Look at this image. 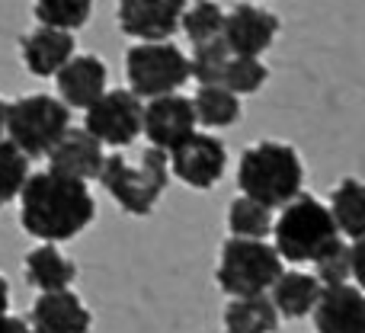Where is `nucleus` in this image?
Masks as SVG:
<instances>
[{"label":"nucleus","instance_id":"a211bd4d","mask_svg":"<svg viewBox=\"0 0 365 333\" xmlns=\"http://www.w3.org/2000/svg\"><path fill=\"white\" fill-rule=\"evenodd\" d=\"M269 302L279 311V317H289V321H302L311 314L317 295H321V279L311 276V272L292 270V272H279V279L269 285Z\"/></svg>","mask_w":365,"mask_h":333},{"label":"nucleus","instance_id":"423d86ee","mask_svg":"<svg viewBox=\"0 0 365 333\" xmlns=\"http://www.w3.org/2000/svg\"><path fill=\"white\" fill-rule=\"evenodd\" d=\"M68 128L71 106L51 93H26L19 100L6 103L4 135L26 158H45Z\"/></svg>","mask_w":365,"mask_h":333},{"label":"nucleus","instance_id":"c756f323","mask_svg":"<svg viewBox=\"0 0 365 333\" xmlns=\"http://www.w3.org/2000/svg\"><path fill=\"white\" fill-rule=\"evenodd\" d=\"M0 333H36L23 317H13V314H0Z\"/></svg>","mask_w":365,"mask_h":333},{"label":"nucleus","instance_id":"2eb2a0df","mask_svg":"<svg viewBox=\"0 0 365 333\" xmlns=\"http://www.w3.org/2000/svg\"><path fill=\"white\" fill-rule=\"evenodd\" d=\"M93 314L83 298L71 289L42 292L32 302V330L36 333H90Z\"/></svg>","mask_w":365,"mask_h":333},{"label":"nucleus","instance_id":"4468645a","mask_svg":"<svg viewBox=\"0 0 365 333\" xmlns=\"http://www.w3.org/2000/svg\"><path fill=\"white\" fill-rule=\"evenodd\" d=\"M58 100L68 103L71 109H87L93 100H100L109 90V68L100 55H71L68 61L58 68Z\"/></svg>","mask_w":365,"mask_h":333},{"label":"nucleus","instance_id":"7ed1b4c3","mask_svg":"<svg viewBox=\"0 0 365 333\" xmlns=\"http://www.w3.org/2000/svg\"><path fill=\"white\" fill-rule=\"evenodd\" d=\"M109 195L122 205L128 215H151L158 199L164 195L170 183V167H167V151L160 148H145L132 154H106L100 167V176Z\"/></svg>","mask_w":365,"mask_h":333},{"label":"nucleus","instance_id":"9d476101","mask_svg":"<svg viewBox=\"0 0 365 333\" xmlns=\"http://www.w3.org/2000/svg\"><path fill=\"white\" fill-rule=\"evenodd\" d=\"M195 132V113H192V100L177 93H164V96H151L141 109V135L148 138L151 148L160 151H173L180 141H186Z\"/></svg>","mask_w":365,"mask_h":333},{"label":"nucleus","instance_id":"aec40b11","mask_svg":"<svg viewBox=\"0 0 365 333\" xmlns=\"http://www.w3.org/2000/svg\"><path fill=\"white\" fill-rule=\"evenodd\" d=\"M330 215H334V225L340 231V237L346 240H362L365 231V189L356 176H346L334 186L330 193Z\"/></svg>","mask_w":365,"mask_h":333},{"label":"nucleus","instance_id":"0eeeda50","mask_svg":"<svg viewBox=\"0 0 365 333\" xmlns=\"http://www.w3.org/2000/svg\"><path fill=\"white\" fill-rule=\"evenodd\" d=\"M125 77H128V90L138 100L177 93L182 83L189 81V58L170 39L135 42L125 51Z\"/></svg>","mask_w":365,"mask_h":333},{"label":"nucleus","instance_id":"a878e982","mask_svg":"<svg viewBox=\"0 0 365 333\" xmlns=\"http://www.w3.org/2000/svg\"><path fill=\"white\" fill-rule=\"evenodd\" d=\"M180 29L186 32V39L192 45L208 42V39H218L221 29H225V10L215 0H195V4H186L180 16Z\"/></svg>","mask_w":365,"mask_h":333},{"label":"nucleus","instance_id":"f8f14e48","mask_svg":"<svg viewBox=\"0 0 365 333\" xmlns=\"http://www.w3.org/2000/svg\"><path fill=\"white\" fill-rule=\"evenodd\" d=\"M276 36H279V16L276 13H269L266 6L237 4L234 10L225 13V29H221V39H225V45H227L231 55L259 58L263 51L272 48Z\"/></svg>","mask_w":365,"mask_h":333},{"label":"nucleus","instance_id":"dca6fc26","mask_svg":"<svg viewBox=\"0 0 365 333\" xmlns=\"http://www.w3.org/2000/svg\"><path fill=\"white\" fill-rule=\"evenodd\" d=\"M45 158H48V170H55V173H61V176H71V180L87 183V180H96V176H100L106 148H103L87 128H68Z\"/></svg>","mask_w":365,"mask_h":333},{"label":"nucleus","instance_id":"f3484780","mask_svg":"<svg viewBox=\"0 0 365 333\" xmlns=\"http://www.w3.org/2000/svg\"><path fill=\"white\" fill-rule=\"evenodd\" d=\"M77 51L74 32L55 26H36L19 39V58L32 77H55L58 68Z\"/></svg>","mask_w":365,"mask_h":333},{"label":"nucleus","instance_id":"20e7f679","mask_svg":"<svg viewBox=\"0 0 365 333\" xmlns=\"http://www.w3.org/2000/svg\"><path fill=\"white\" fill-rule=\"evenodd\" d=\"M272 247L279 250L282 263H314L336 237L334 215L314 195L298 193L279 208V218H272Z\"/></svg>","mask_w":365,"mask_h":333},{"label":"nucleus","instance_id":"cd10ccee","mask_svg":"<svg viewBox=\"0 0 365 333\" xmlns=\"http://www.w3.org/2000/svg\"><path fill=\"white\" fill-rule=\"evenodd\" d=\"M189 58V81L195 83H221V74H225V64L231 58L225 39H208V42L192 45V55Z\"/></svg>","mask_w":365,"mask_h":333},{"label":"nucleus","instance_id":"39448f33","mask_svg":"<svg viewBox=\"0 0 365 333\" xmlns=\"http://www.w3.org/2000/svg\"><path fill=\"white\" fill-rule=\"evenodd\" d=\"M285 270L282 257L266 237H227L221 244V260L215 270V282L225 295L244 298V295H266L269 285Z\"/></svg>","mask_w":365,"mask_h":333},{"label":"nucleus","instance_id":"f03ea898","mask_svg":"<svg viewBox=\"0 0 365 333\" xmlns=\"http://www.w3.org/2000/svg\"><path fill=\"white\" fill-rule=\"evenodd\" d=\"M304 164L285 141H257L240 154L237 186L244 195L263 202L266 208H282L302 193Z\"/></svg>","mask_w":365,"mask_h":333},{"label":"nucleus","instance_id":"9b49d317","mask_svg":"<svg viewBox=\"0 0 365 333\" xmlns=\"http://www.w3.org/2000/svg\"><path fill=\"white\" fill-rule=\"evenodd\" d=\"M182 10H186V0H119L115 19L125 36L138 42H160L180 32Z\"/></svg>","mask_w":365,"mask_h":333},{"label":"nucleus","instance_id":"2f4dec72","mask_svg":"<svg viewBox=\"0 0 365 333\" xmlns=\"http://www.w3.org/2000/svg\"><path fill=\"white\" fill-rule=\"evenodd\" d=\"M4 125H6V103L0 100V138H4Z\"/></svg>","mask_w":365,"mask_h":333},{"label":"nucleus","instance_id":"412c9836","mask_svg":"<svg viewBox=\"0 0 365 333\" xmlns=\"http://www.w3.org/2000/svg\"><path fill=\"white\" fill-rule=\"evenodd\" d=\"M279 311L272 308L269 295L231 298L225 308V333H276Z\"/></svg>","mask_w":365,"mask_h":333},{"label":"nucleus","instance_id":"ddd939ff","mask_svg":"<svg viewBox=\"0 0 365 333\" xmlns=\"http://www.w3.org/2000/svg\"><path fill=\"white\" fill-rule=\"evenodd\" d=\"M311 314L317 333H365V295L353 282L321 285Z\"/></svg>","mask_w":365,"mask_h":333},{"label":"nucleus","instance_id":"b1692460","mask_svg":"<svg viewBox=\"0 0 365 333\" xmlns=\"http://www.w3.org/2000/svg\"><path fill=\"white\" fill-rule=\"evenodd\" d=\"M227 231L234 237H266L272 231V208L240 193L227 205Z\"/></svg>","mask_w":365,"mask_h":333},{"label":"nucleus","instance_id":"bb28decb","mask_svg":"<svg viewBox=\"0 0 365 333\" xmlns=\"http://www.w3.org/2000/svg\"><path fill=\"white\" fill-rule=\"evenodd\" d=\"M266 81H269V68L253 55H231L225 64V74H221V87H227L237 96L257 93Z\"/></svg>","mask_w":365,"mask_h":333},{"label":"nucleus","instance_id":"5701e85b","mask_svg":"<svg viewBox=\"0 0 365 333\" xmlns=\"http://www.w3.org/2000/svg\"><path fill=\"white\" fill-rule=\"evenodd\" d=\"M314 276L321 279V285H336L349 282L359 276V240L336 237L321 257L314 260Z\"/></svg>","mask_w":365,"mask_h":333},{"label":"nucleus","instance_id":"7c9ffc66","mask_svg":"<svg viewBox=\"0 0 365 333\" xmlns=\"http://www.w3.org/2000/svg\"><path fill=\"white\" fill-rule=\"evenodd\" d=\"M6 308H10V282L0 276V314H6Z\"/></svg>","mask_w":365,"mask_h":333},{"label":"nucleus","instance_id":"f257e3e1","mask_svg":"<svg viewBox=\"0 0 365 333\" xmlns=\"http://www.w3.org/2000/svg\"><path fill=\"white\" fill-rule=\"evenodd\" d=\"M16 199L23 231L42 244H64L96 218V199L87 183L61 176L55 170L29 173Z\"/></svg>","mask_w":365,"mask_h":333},{"label":"nucleus","instance_id":"4be33fe9","mask_svg":"<svg viewBox=\"0 0 365 333\" xmlns=\"http://www.w3.org/2000/svg\"><path fill=\"white\" fill-rule=\"evenodd\" d=\"M192 113H195V125L205 128H227L234 122H240V96L231 93L221 83H199L192 96Z\"/></svg>","mask_w":365,"mask_h":333},{"label":"nucleus","instance_id":"1a4fd4ad","mask_svg":"<svg viewBox=\"0 0 365 333\" xmlns=\"http://www.w3.org/2000/svg\"><path fill=\"white\" fill-rule=\"evenodd\" d=\"M167 167H170V176H177L186 186L212 189L227 170V148L218 135L192 132L173 151H167Z\"/></svg>","mask_w":365,"mask_h":333},{"label":"nucleus","instance_id":"393cba45","mask_svg":"<svg viewBox=\"0 0 365 333\" xmlns=\"http://www.w3.org/2000/svg\"><path fill=\"white\" fill-rule=\"evenodd\" d=\"M38 26H55V29H83L93 16V0H32Z\"/></svg>","mask_w":365,"mask_h":333},{"label":"nucleus","instance_id":"c85d7f7f","mask_svg":"<svg viewBox=\"0 0 365 333\" xmlns=\"http://www.w3.org/2000/svg\"><path fill=\"white\" fill-rule=\"evenodd\" d=\"M26 176H29V158L10 138H0V208L16 199Z\"/></svg>","mask_w":365,"mask_h":333},{"label":"nucleus","instance_id":"6ab92c4d","mask_svg":"<svg viewBox=\"0 0 365 333\" xmlns=\"http://www.w3.org/2000/svg\"><path fill=\"white\" fill-rule=\"evenodd\" d=\"M26 282L38 292H55V289H71L77 279V266L58 250V244H42L32 247L23 260Z\"/></svg>","mask_w":365,"mask_h":333},{"label":"nucleus","instance_id":"6e6552de","mask_svg":"<svg viewBox=\"0 0 365 333\" xmlns=\"http://www.w3.org/2000/svg\"><path fill=\"white\" fill-rule=\"evenodd\" d=\"M141 109L145 103L132 90H106L83 109V128L103 148H128L141 135Z\"/></svg>","mask_w":365,"mask_h":333}]
</instances>
